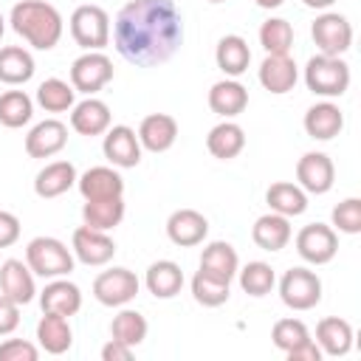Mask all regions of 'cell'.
<instances>
[{
    "label": "cell",
    "mask_w": 361,
    "mask_h": 361,
    "mask_svg": "<svg viewBox=\"0 0 361 361\" xmlns=\"http://www.w3.org/2000/svg\"><path fill=\"white\" fill-rule=\"evenodd\" d=\"M116 51L138 68H155L183 45V17L172 0H130L113 23Z\"/></svg>",
    "instance_id": "1"
},
{
    "label": "cell",
    "mask_w": 361,
    "mask_h": 361,
    "mask_svg": "<svg viewBox=\"0 0 361 361\" xmlns=\"http://www.w3.org/2000/svg\"><path fill=\"white\" fill-rule=\"evenodd\" d=\"M11 28L37 51H51L62 39V14L45 0H20L8 14Z\"/></svg>",
    "instance_id": "2"
},
{
    "label": "cell",
    "mask_w": 361,
    "mask_h": 361,
    "mask_svg": "<svg viewBox=\"0 0 361 361\" xmlns=\"http://www.w3.org/2000/svg\"><path fill=\"white\" fill-rule=\"evenodd\" d=\"M73 251L56 237H34L25 245V265L42 279L68 276L73 271Z\"/></svg>",
    "instance_id": "3"
},
{
    "label": "cell",
    "mask_w": 361,
    "mask_h": 361,
    "mask_svg": "<svg viewBox=\"0 0 361 361\" xmlns=\"http://www.w3.org/2000/svg\"><path fill=\"white\" fill-rule=\"evenodd\" d=\"M305 85L310 93L324 96V99L344 96L350 87V65L341 56L316 54L305 65Z\"/></svg>",
    "instance_id": "4"
},
{
    "label": "cell",
    "mask_w": 361,
    "mask_h": 361,
    "mask_svg": "<svg viewBox=\"0 0 361 361\" xmlns=\"http://www.w3.org/2000/svg\"><path fill=\"white\" fill-rule=\"evenodd\" d=\"M68 25H71L73 42L85 51H102L110 42V14L102 6H93V3L76 6Z\"/></svg>",
    "instance_id": "5"
},
{
    "label": "cell",
    "mask_w": 361,
    "mask_h": 361,
    "mask_svg": "<svg viewBox=\"0 0 361 361\" xmlns=\"http://www.w3.org/2000/svg\"><path fill=\"white\" fill-rule=\"evenodd\" d=\"M279 299L290 310H310L322 302V279L310 268H288L279 279Z\"/></svg>",
    "instance_id": "6"
},
{
    "label": "cell",
    "mask_w": 361,
    "mask_h": 361,
    "mask_svg": "<svg viewBox=\"0 0 361 361\" xmlns=\"http://www.w3.org/2000/svg\"><path fill=\"white\" fill-rule=\"evenodd\" d=\"M310 37L319 48V54L324 56H344L353 45V25L344 14L338 11H324L313 20L310 25Z\"/></svg>",
    "instance_id": "7"
},
{
    "label": "cell",
    "mask_w": 361,
    "mask_h": 361,
    "mask_svg": "<svg viewBox=\"0 0 361 361\" xmlns=\"http://www.w3.org/2000/svg\"><path fill=\"white\" fill-rule=\"evenodd\" d=\"M107 82H113V62L102 51H85L82 56L73 59L71 65V85L76 93L93 96L99 93Z\"/></svg>",
    "instance_id": "8"
},
{
    "label": "cell",
    "mask_w": 361,
    "mask_h": 361,
    "mask_svg": "<svg viewBox=\"0 0 361 361\" xmlns=\"http://www.w3.org/2000/svg\"><path fill=\"white\" fill-rule=\"evenodd\" d=\"M141 282L130 268H107L93 279V296L104 307H124L135 299Z\"/></svg>",
    "instance_id": "9"
},
{
    "label": "cell",
    "mask_w": 361,
    "mask_h": 361,
    "mask_svg": "<svg viewBox=\"0 0 361 361\" xmlns=\"http://www.w3.org/2000/svg\"><path fill=\"white\" fill-rule=\"evenodd\" d=\"M296 254L310 265H327L338 254V234L333 226L307 223L296 234Z\"/></svg>",
    "instance_id": "10"
},
{
    "label": "cell",
    "mask_w": 361,
    "mask_h": 361,
    "mask_svg": "<svg viewBox=\"0 0 361 361\" xmlns=\"http://www.w3.org/2000/svg\"><path fill=\"white\" fill-rule=\"evenodd\" d=\"M71 251L79 262L85 265H107L113 257H116V243L107 231H99V228H90V226H79L73 231V240H71Z\"/></svg>",
    "instance_id": "11"
},
{
    "label": "cell",
    "mask_w": 361,
    "mask_h": 361,
    "mask_svg": "<svg viewBox=\"0 0 361 361\" xmlns=\"http://www.w3.org/2000/svg\"><path fill=\"white\" fill-rule=\"evenodd\" d=\"M102 152L118 169H133L141 164V141H138L135 130L127 124L107 127L104 141H102Z\"/></svg>",
    "instance_id": "12"
},
{
    "label": "cell",
    "mask_w": 361,
    "mask_h": 361,
    "mask_svg": "<svg viewBox=\"0 0 361 361\" xmlns=\"http://www.w3.org/2000/svg\"><path fill=\"white\" fill-rule=\"evenodd\" d=\"M296 183L307 195H327L336 183V166L324 152H305L296 161Z\"/></svg>",
    "instance_id": "13"
},
{
    "label": "cell",
    "mask_w": 361,
    "mask_h": 361,
    "mask_svg": "<svg viewBox=\"0 0 361 361\" xmlns=\"http://www.w3.org/2000/svg\"><path fill=\"white\" fill-rule=\"evenodd\" d=\"M296 79H299V68L290 54H265L259 65V85L268 93L274 96L290 93L296 87Z\"/></svg>",
    "instance_id": "14"
},
{
    "label": "cell",
    "mask_w": 361,
    "mask_h": 361,
    "mask_svg": "<svg viewBox=\"0 0 361 361\" xmlns=\"http://www.w3.org/2000/svg\"><path fill=\"white\" fill-rule=\"evenodd\" d=\"M65 144H68V127L59 118H45L34 124L25 135V152L31 158H51L62 152Z\"/></svg>",
    "instance_id": "15"
},
{
    "label": "cell",
    "mask_w": 361,
    "mask_h": 361,
    "mask_svg": "<svg viewBox=\"0 0 361 361\" xmlns=\"http://www.w3.org/2000/svg\"><path fill=\"white\" fill-rule=\"evenodd\" d=\"M206 234H209V220L195 209H175L166 220V237L180 248L200 245Z\"/></svg>",
    "instance_id": "16"
},
{
    "label": "cell",
    "mask_w": 361,
    "mask_h": 361,
    "mask_svg": "<svg viewBox=\"0 0 361 361\" xmlns=\"http://www.w3.org/2000/svg\"><path fill=\"white\" fill-rule=\"evenodd\" d=\"M39 307L42 313H59V316H76L82 310V290L65 276L48 279V285L39 293Z\"/></svg>",
    "instance_id": "17"
},
{
    "label": "cell",
    "mask_w": 361,
    "mask_h": 361,
    "mask_svg": "<svg viewBox=\"0 0 361 361\" xmlns=\"http://www.w3.org/2000/svg\"><path fill=\"white\" fill-rule=\"evenodd\" d=\"M135 135H138V141H141V149L166 152V149L178 141V121H175V116H169V113H149V116L141 118Z\"/></svg>",
    "instance_id": "18"
},
{
    "label": "cell",
    "mask_w": 361,
    "mask_h": 361,
    "mask_svg": "<svg viewBox=\"0 0 361 361\" xmlns=\"http://www.w3.org/2000/svg\"><path fill=\"white\" fill-rule=\"evenodd\" d=\"M0 293L8 296L17 305H28L37 296V285H34V271L23 262V259H6L0 265Z\"/></svg>",
    "instance_id": "19"
},
{
    "label": "cell",
    "mask_w": 361,
    "mask_h": 361,
    "mask_svg": "<svg viewBox=\"0 0 361 361\" xmlns=\"http://www.w3.org/2000/svg\"><path fill=\"white\" fill-rule=\"evenodd\" d=\"M302 124H305V133H307L310 138H316V141H330V138H336V135L344 130V113H341V107L333 104V102H316V104H310V107L305 110Z\"/></svg>",
    "instance_id": "20"
},
{
    "label": "cell",
    "mask_w": 361,
    "mask_h": 361,
    "mask_svg": "<svg viewBox=\"0 0 361 361\" xmlns=\"http://www.w3.org/2000/svg\"><path fill=\"white\" fill-rule=\"evenodd\" d=\"M76 186L85 200H104L124 195V178L113 166H90L76 178Z\"/></svg>",
    "instance_id": "21"
},
{
    "label": "cell",
    "mask_w": 361,
    "mask_h": 361,
    "mask_svg": "<svg viewBox=\"0 0 361 361\" xmlns=\"http://www.w3.org/2000/svg\"><path fill=\"white\" fill-rule=\"evenodd\" d=\"M71 127L79 133V135H104L107 127H110V107L102 102V99H82L79 104L71 107Z\"/></svg>",
    "instance_id": "22"
},
{
    "label": "cell",
    "mask_w": 361,
    "mask_h": 361,
    "mask_svg": "<svg viewBox=\"0 0 361 361\" xmlns=\"http://www.w3.org/2000/svg\"><path fill=\"white\" fill-rule=\"evenodd\" d=\"M76 166L71 164V161H51V164H45L39 172H37V178H34V192H37V197H42V200H51V197H59V195H65L73 183H76Z\"/></svg>",
    "instance_id": "23"
},
{
    "label": "cell",
    "mask_w": 361,
    "mask_h": 361,
    "mask_svg": "<svg viewBox=\"0 0 361 361\" xmlns=\"http://www.w3.org/2000/svg\"><path fill=\"white\" fill-rule=\"evenodd\" d=\"M197 271H203V274H209V276H214V279L231 282V279L237 276V271H240V257H237V251H234L231 243L214 240V243H209V245L203 248V254H200V268H197Z\"/></svg>",
    "instance_id": "24"
},
{
    "label": "cell",
    "mask_w": 361,
    "mask_h": 361,
    "mask_svg": "<svg viewBox=\"0 0 361 361\" xmlns=\"http://www.w3.org/2000/svg\"><path fill=\"white\" fill-rule=\"evenodd\" d=\"M293 231H290V217H282L276 212H268L262 217H257L254 228H251V240L262 248V251H282L290 243Z\"/></svg>",
    "instance_id": "25"
},
{
    "label": "cell",
    "mask_w": 361,
    "mask_h": 361,
    "mask_svg": "<svg viewBox=\"0 0 361 361\" xmlns=\"http://www.w3.org/2000/svg\"><path fill=\"white\" fill-rule=\"evenodd\" d=\"M206 149L220 158V161H231L245 149V130L237 121L223 118L220 124H214L206 135Z\"/></svg>",
    "instance_id": "26"
},
{
    "label": "cell",
    "mask_w": 361,
    "mask_h": 361,
    "mask_svg": "<svg viewBox=\"0 0 361 361\" xmlns=\"http://www.w3.org/2000/svg\"><path fill=\"white\" fill-rule=\"evenodd\" d=\"M37 341L45 353L51 355H62L71 350L73 344V330H71V322L68 316H59V313H42V319L37 322Z\"/></svg>",
    "instance_id": "27"
},
{
    "label": "cell",
    "mask_w": 361,
    "mask_h": 361,
    "mask_svg": "<svg viewBox=\"0 0 361 361\" xmlns=\"http://www.w3.org/2000/svg\"><path fill=\"white\" fill-rule=\"evenodd\" d=\"M316 344L322 350V355H347L353 347V327L347 319L338 316H327L316 324Z\"/></svg>",
    "instance_id": "28"
},
{
    "label": "cell",
    "mask_w": 361,
    "mask_h": 361,
    "mask_svg": "<svg viewBox=\"0 0 361 361\" xmlns=\"http://www.w3.org/2000/svg\"><path fill=\"white\" fill-rule=\"evenodd\" d=\"M214 62L228 79H237L240 73L248 71L251 48L240 34H226V37H220V42L214 48Z\"/></svg>",
    "instance_id": "29"
},
{
    "label": "cell",
    "mask_w": 361,
    "mask_h": 361,
    "mask_svg": "<svg viewBox=\"0 0 361 361\" xmlns=\"http://www.w3.org/2000/svg\"><path fill=\"white\" fill-rule=\"evenodd\" d=\"M209 107L223 118H234L248 107V90L237 79H220L209 90Z\"/></svg>",
    "instance_id": "30"
},
{
    "label": "cell",
    "mask_w": 361,
    "mask_h": 361,
    "mask_svg": "<svg viewBox=\"0 0 361 361\" xmlns=\"http://www.w3.org/2000/svg\"><path fill=\"white\" fill-rule=\"evenodd\" d=\"M144 285H147V290H149L155 299H172V296H178L180 288H183V271H180V265L172 262V259H158V262H152V265L147 268Z\"/></svg>",
    "instance_id": "31"
},
{
    "label": "cell",
    "mask_w": 361,
    "mask_h": 361,
    "mask_svg": "<svg viewBox=\"0 0 361 361\" xmlns=\"http://www.w3.org/2000/svg\"><path fill=\"white\" fill-rule=\"evenodd\" d=\"M265 203L271 212L282 214V217H299L307 209V192L299 183L290 180H276L268 186L265 192Z\"/></svg>",
    "instance_id": "32"
},
{
    "label": "cell",
    "mask_w": 361,
    "mask_h": 361,
    "mask_svg": "<svg viewBox=\"0 0 361 361\" xmlns=\"http://www.w3.org/2000/svg\"><path fill=\"white\" fill-rule=\"evenodd\" d=\"M34 71H37L34 56L23 45L0 48V82L3 85H25L34 76Z\"/></svg>",
    "instance_id": "33"
},
{
    "label": "cell",
    "mask_w": 361,
    "mask_h": 361,
    "mask_svg": "<svg viewBox=\"0 0 361 361\" xmlns=\"http://www.w3.org/2000/svg\"><path fill=\"white\" fill-rule=\"evenodd\" d=\"M82 220L90 228L110 231L124 220V197H104V200H85Z\"/></svg>",
    "instance_id": "34"
},
{
    "label": "cell",
    "mask_w": 361,
    "mask_h": 361,
    "mask_svg": "<svg viewBox=\"0 0 361 361\" xmlns=\"http://www.w3.org/2000/svg\"><path fill=\"white\" fill-rule=\"evenodd\" d=\"M37 104L45 113H65V110H71L76 104V90H73L71 82L51 76L37 87Z\"/></svg>",
    "instance_id": "35"
},
{
    "label": "cell",
    "mask_w": 361,
    "mask_h": 361,
    "mask_svg": "<svg viewBox=\"0 0 361 361\" xmlns=\"http://www.w3.org/2000/svg\"><path fill=\"white\" fill-rule=\"evenodd\" d=\"M147 330H149L147 319L138 310H130V307L118 310L113 316V322H110V338H116V341H121L127 347H138L147 338Z\"/></svg>",
    "instance_id": "36"
},
{
    "label": "cell",
    "mask_w": 361,
    "mask_h": 361,
    "mask_svg": "<svg viewBox=\"0 0 361 361\" xmlns=\"http://www.w3.org/2000/svg\"><path fill=\"white\" fill-rule=\"evenodd\" d=\"M34 116V102L25 90H6L0 93V124L8 130H17L28 124Z\"/></svg>",
    "instance_id": "37"
},
{
    "label": "cell",
    "mask_w": 361,
    "mask_h": 361,
    "mask_svg": "<svg viewBox=\"0 0 361 361\" xmlns=\"http://www.w3.org/2000/svg\"><path fill=\"white\" fill-rule=\"evenodd\" d=\"M259 45L265 54H290L293 48V28L282 17H268L259 25Z\"/></svg>",
    "instance_id": "38"
},
{
    "label": "cell",
    "mask_w": 361,
    "mask_h": 361,
    "mask_svg": "<svg viewBox=\"0 0 361 361\" xmlns=\"http://www.w3.org/2000/svg\"><path fill=\"white\" fill-rule=\"evenodd\" d=\"M237 276H240V288H243L248 296H268V293L274 290V285H276L274 268H271L268 262H262V259L248 262L243 271H237Z\"/></svg>",
    "instance_id": "39"
},
{
    "label": "cell",
    "mask_w": 361,
    "mask_h": 361,
    "mask_svg": "<svg viewBox=\"0 0 361 361\" xmlns=\"http://www.w3.org/2000/svg\"><path fill=\"white\" fill-rule=\"evenodd\" d=\"M228 285H231V282H223V279H214V276L197 271V274L192 276V296H195V302L203 305V307H220V305H226L228 296H231V293H228Z\"/></svg>",
    "instance_id": "40"
},
{
    "label": "cell",
    "mask_w": 361,
    "mask_h": 361,
    "mask_svg": "<svg viewBox=\"0 0 361 361\" xmlns=\"http://www.w3.org/2000/svg\"><path fill=\"white\" fill-rule=\"evenodd\" d=\"M271 341H274L276 350L288 353V350H293V347L310 341V330H307V324H305L302 319L288 316V319L274 322V327H271Z\"/></svg>",
    "instance_id": "41"
},
{
    "label": "cell",
    "mask_w": 361,
    "mask_h": 361,
    "mask_svg": "<svg viewBox=\"0 0 361 361\" xmlns=\"http://www.w3.org/2000/svg\"><path fill=\"white\" fill-rule=\"evenodd\" d=\"M333 226L341 234H358L361 231V200L358 197H344L336 209H333Z\"/></svg>",
    "instance_id": "42"
},
{
    "label": "cell",
    "mask_w": 361,
    "mask_h": 361,
    "mask_svg": "<svg viewBox=\"0 0 361 361\" xmlns=\"http://www.w3.org/2000/svg\"><path fill=\"white\" fill-rule=\"evenodd\" d=\"M37 358H39L37 344L25 338H6L0 344V361H37Z\"/></svg>",
    "instance_id": "43"
},
{
    "label": "cell",
    "mask_w": 361,
    "mask_h": 361,
    "mask_svg": "<svg viewBox=\"0 0 361 361\" xmlns=\"http://www.w3.org/2000/svg\"><path fill=\"white\" fill-rule=\"evenodd\" d=\"M20 327V305L0 293V336H8Z\"/></svg>",
    "instance_id": "44"
},
{
    "label": "cell",
    "mask_w": 361,
    "mask_h": 361,
    "mask_svg": "<svg viewBox=\"0 0 361 361\" xmlns=\"http://www.w3.org/2000/svg\"><path fill=\"white\" fill-rule=\"evenodd\" d=\"M20 240V220L11 212L0 209V248H8Z\"/></svg>",
    "instance_id": "45"
},
{
    "label": "cell",
    "mask_w": 361,
    "mask_h": 361,
    "mask_svg": "<svg viewBox=\"0 0 361 361\" xmlns=\"http://www.w3.org/2000/svg\"><path fill=\"white\" fill-rule=\"evenodd\" d=\"M285 355H288V361H322V350H319V344L313 338L299 344V347H293V350H288Z\"/></svg>",
    "instance_id": "46"
},
{
    "label": "cell",
    "mask_w": 361,
    "mask_h": 361,
    "mask_svg": "<svg viewBox=\"0 0 361 361\" xmlns=\"http://www.w3.org/2000/svg\"><path fill=\"white\" fill-rule=\"evenodd\" d=\"M133 358V347L110 338L104 347H102V361H130Z\"/></svg>",
    "instance_id": "47"
},
{
    "label": "cell",
    "mask_w": 361,
    "mask_h": 361,
    "mask_svg": "<svg viewBox=\"0 0 361 361\" xmlns=\"http://www.w3.org/2000/svg\"><path fill=\"white\" fill-rule=\"evenodd\" d=\"M307 8H319V11H324V8H330L336 0H302Z\"/></svg>",
    "instance_id": "48"
},
{
    "label": "cell",
    "mask_w": 361,
    "mask_h": 361,
    "mask_svg": "<svg viewBox=\"0 0 361 361\" xmlns=\"http://www.w3.org/2000/svg\"><path fill=\"white\" fill-rule=\"evenodd\" d=\"M254 3H257L259 8H268V11H271V8H279L285 0H254Z\"/></svg>",
    "instance_id": "49"
},
{
    "label": "cell",
    "mask_w": 361,
    "mask_h": 361,
    "mask_svg": "<svg viewBox=\"0 0 361 361\" xmlns=\"http://www.w3.org/2000/svg\"><path fill=\"white\" fill-rule=\"evenodd\" d=\"M3 31H6V20H3V14H0V39H3Z\"/></svg>",
    "instance_id": "50"
},
{
    "label": "cell",
    "mask_w": 361,
    "mask_h": 361,
    "mask_svg": "<svg viewBox=\"0 0 361 361\" xmlns=\"http://www.w3.org/2000/svg\"><path fill=\"white\" fill-rule=\"evenodd\" d=\"M206 3H226V0H206Z\"/></svg>",
    "instance_id": "51"
}]
</instances>
